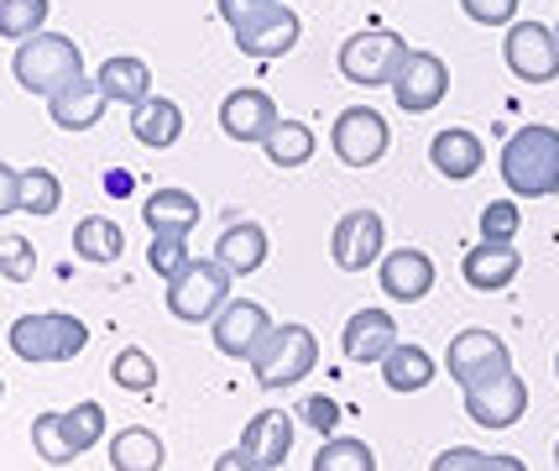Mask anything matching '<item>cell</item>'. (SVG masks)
Returning <instances> with one entry per match:
<instances>
[{
    "label": "cell",
    "mask_w": 559,
    "mask_h": 471,
    "mask_svg": "<svg viewBox=\"0 0 559 471\" xmlns=\"http://www.w3.org/2000/svg\"><path fill=\"white\" fill-rule=\"evenodd\" d=\"M319 367V341L309 325H277L262 351L251 356V377H257V388H293V382H304V377Z\"/></svg>",
    "instance_id": "3"
},
{
    "label": "cell",
    "mask_w": 559,
    "mask_h": 471,
    "mask_svg": "<svg viewBox=\"0 0 559 471\" xmlns=\"http://www.w3.org/2000/svg\"><path fill=\"white\" fill-rule=\"evenodd\" d=\"M377 278H382V294L397 298V304H418L424 294H435V262L429 251L418 247H397L377 262Z\"/></svg>",
    "instance_id": "17"
},
{
    "label": "cell",
    "mask_w": 559,
    "mask_h": 471,
    "mask_svg": "<svg viewBox=\"0 0 559 471\" xmlns=\"http://www.w3.org/2000/svg\"><path fill=\"white\" fill-rule=\"evenodd\" d=\"M105 105H110V99H105V90H99L95 79H79V84H69V90H58V95L48 99V116L58 131H90Z\"/></svg>",
    "instance_id": "24"
},
{
    "label": "cell",
    "mask_w": 559,
    "mask_h": 471,
    "mask_svg": "<svg viewBox=\"0 0 559 471\" xmlns=\"http://www.w3.org/2000/svg\"><path fill=\"white\" fill-rule=\"evenodd\" d=\"M330 148L341 157L345 168H371V163H382L392 148V126L382 110H371V105H350L335 116L330 126Z\"/></svg>",
    "instance_id": "7"
},
{
    "label": "cell",
    "mask_w": 559,
    "mask_h": 471,
    "mask_svg": "<svg viewBox=\"0 0 559 471\" xmlns=\"http://www.w3.org/2000/svg\"><path fill=\"white\" fill-rule=\"evenodd\" d=\"M146 262H152V273L157 278H178L189 262H194V251H189V231H152Z\"/></svg>",
    "instance_id": "32"
},
{
    "label": "cell",
    "mask_w": 559,
    "mask_h": 471,
    "mask_svg": "<svg viewBox=\"0 0 559 471\" xmlns=\"http://www.w3.org/2000/svg\"><path fill=\"white\" fill-rule=\"evenodd\" d=\"M465 414L481 424V429H512V424L528 414V382L512 373H497L476 388H465Z\"/></svg>",
    "instance_id": "13"
},
{
    "label": "cell",
    "mask_w": 559,
    "mask_h": 471,
    "mask_svg": "<svg viewBox=\"0 0 559 471\" xmlns=\"http://www.w3.org/2000/svg\"><path fill=\"white\" fill-rule=\"evenodd\" d=\"M230 304V268L219 257H194L178 278H168V315L183 325L215 320Z\"/></svg>",
    "instance_id": "4"
},
{
    "label": "cell",
    "mask_w": 559,
    "mask_h": 471,
    "mask_svg": "<svg viewBox=\"0 0 559 471\" xmlns=\"http://www.w3.org/2000/svg\"><path fill=\"white\" fill-rule=\"evenodd\" d=\"M382 247H388V225L377 210H345L335 221V236H330V257L341 273H366L382 262Z\"/></svg>",
    "instance_id": "11"
},
{
    "label": "cell",
    "mask_w": 559,
    "mask_h": 471,
    "mask_svg": "<svg viewBox=\"0 0 559 471\" xmlns=\"http://www.w3.org/2000/svg\"><path fill=\"white\" fill-rule=\"evenodd\" d=\"M131 137L152 152H168L178 137H183V110H178V99L168 95H152L146 105L131 110Z\"/></svg>",
    "instance_id": "23"
},
{
    "label": "cell",
    "mask_w": 559,
    "mask_h": 471,
    "mask_svg": "<svg viewBox=\"0 0 559 471\" xmlns=\"http://www.w3.org/2000/svg\"><path fill=\"white\" fill-rule=\"evenodd\" d=\"M11 74H16V84L26 95L52 99L58 90H69V84L84 79V48L73 37H63V32H37V37L16 43Z\"/></svg>",
    "instance_id": "1"
},
{
    "label": "cell",
    "mask_w": 559,
    "mask_h": 471,
    "mask_svg": "<svg viewBox=\"0 0 559 471\" xmlns=\"http://www.w3.org/2000/svg\"><path fill=\"white\" fill-rule=\"evenodd\" d=\"M16 210H22V174L0 163V215H16Z\"/></svg>",
    "instance_id": "42"
},
{
    "label": "cell",
    "mask_w": 559,
    "mask_h": 471,
    "mask_svg": "<svg viewBox=\"0 0 559 471\" xmlns=\"http://www.w3.org/2000/svg\"><path fill=\"white\" fill-rule=\"evenodd\" d=\"M314 471H377V456L356 435H330L314 456Z\"/></svg>",
    "instance_id": "30"
},
{
    "label": "cell",
    "mask_w": 559,
    "mask_h": 471,
    "mask_svg": "<svg viewBox=\"0 0 559 471\" xmlns=\"http://www.w3.org/2000/svg\"><path fill=\"white\" fill-rule=\"evenodd\" d=\"M555 32H559V26H555Z\"/></svg>",
    "instance_id": "50"
},
{
    "label": "cell",
    "mask_w": 559,
    "mask_h": 471,
    "mask_svg": "<svg viewBox=\"0 0 559 471\" xmlns=\"http://www.w3.org/2000/svg\"><path fill=\"white\" fill-rule=\"evenodd\" d=\"M163 461H168L163 440L142 424H126L121 435H110V467L116 471H163Z\"/></svg>",
    "instance_id": "27"
},
{
    "label": "cell",
    "mask_w": 559,
    "mask_h": 471,
    "mask_svg": "<svg viewBox=\"0 0 559 471\" xmlns=\"http://www.w3.org/2000/svg\"><path fill=\"white\" fill-rule=\"evenodd\" d=\"M429 163H435L450 184H465V178L481 174L487 148H481V137H476V131H465V126H444L435 142H429Z\"/></svg>",
    "instance_id": "19"
},
{
    "label": "cell",
    "mask_w": 559,
    "mask_h": 471,
    "mask_svg": "<svg viewBox=\"0 0 559 471\" xmlns=\"http://www.w3.org/2000/svg\"><path fill=\"white\" fill-rule=\"evenodd\" d=\"M236 32V48L246 52V58H283V52L298 48V32H304V22H298V11H288L283 0L277 5H257L246 22L230 26Z\"/></svg>",
    "instance_id": "14"
},
{
    "label": "cell",
    "mask_w": 559,
    "mask_h": 471,
    "mask_svg": "<svg viewBox=\"0 0 559 471\" xmlns=\"http://www.w3.org/2000/svg\"><path fill=\"white\" fill-rule=\"evenodd\" d=\"M512 367V351L502 335H491V330H461L450 351H444V373L455 377L461 388H476V382H487V377L508 373Z\"/></svg>",
    "instance_id": "12"
},
{
    "label": "cell",
    "mask_w": 559,
    "mask_h": 471,
    "mask_svg": "<svg viewBox=\"0 0 559 471\" xmlns=\"http://www.w3.org/2000/svg\"><path fill=\"white\" fill-rule=\"evenodd\" d=\"M435 356L414 341H397V346L382 356V382H388L392 393H424L429 382H435Z\"/></svg>",
    "instance_id": "25"
},
{
    "label": "cell",
    "mask_w": 559,
    "mask_h": 471,
    "mask_svg": "<svg viewBox=\"0 0 559 471\" xmlns=\"http://www.w3.org/2000/svg\"><path fill=\"white\" fill-rule=\"evenodd\" d=\"M95 84L105 90V99H116V105H146L152 99V69H146V58H131V52H116V58H105L99 63Z\"/></svg>",
    "instance_id": "22"
},
{
    "label": "cell",
    "mask_w": 559,
    "mask_h": 471,
    "mask_svg": "<svg viewBox=\"0 0 559 471\" xmlns=\"http://www.w3.org/2000/svg\"><path fill=\"white\" fill-rule=\"evenodd\" d=\"M73 251L84 262H116L126 251V231L110 215H84V221L73 225Z\"/></svg>",
    "instance_id": "28"
},
{
    "label": "cell",
    "mask_w": 559,
    "mask_h": 471,
    "mask_svg": "<svg viewBox=\"0 0 559 471\" xmlns=\"http://www.w3.org/2000/svg\"><path fill=\"white\" fill-rule=\"evenodd\" d=\"M32 273H37V247L26 236H0V278L26 283Z\"/></svg>",
    "instance_id": "37"
},
{
    "label": "cell",
    "mask_w": 559,
    "mask_h": 471,
    "mask_svg": "<svg viewBox=\"0 0 559 471\" xmlns=\"http://www.w3.org/2000/svg\"><path fill=\"white\" fill-rule=\"evenodd\" d=\"M288 450H293V414H283V409H262L257 420H246L241 456L251 461V467L277 471L283 461H288Z\"/></svg>",
    "instance_id": "18"
},
{
    "label": "cell",
    "mask_w": 559,
    "mask_h": 471,
    "mask_svg": "<svg viewBox=\"0 0 559 471\" xmlns=\"http://www.w3.org/2000/svg\"><path fill=\"white\" fill-rule=\"evenodd\" d=\"M63 204V184L52 168H26L22 174V210L26 215H58Z\"/></svg>",
    "instance_id": "35"
},
{
    "label": "cell",
    "mask_w": 559,
    "mask_h": 471,
    "mask_svg": "<svg viewBox=\"0 0 559 471\" xmlns=\"http://www.w3.org/2000/svg\"><path fill=\"white\" fill-rule=\"evenodd\" d=\"M0 398H5V377H0Z\"/></svg>",
    "instance_id": "48"
},
{
    "label": "cell",
    "mask_w": 559,
    "mask_h": 471,
    "mask_svg": "<svg viewBox=\"0 0 559 471\" xmlns=\"http://www.w3.org/2000/svg\"><path fill=\"white\" fill-rule=\"evenodd\" d=\"M215 471H262V467H251V461L241 456V446H236V450H225V456H219Z\"/></svg>",
    "instance_id": "44"
},
{
    "label": "cell",
    "mask_w": 559,
    "mask_h": 471,
    "mask_svg": "<svg viewBox=\"0 0 559 471\" xmlns=\"http://www.w3.org/2000/svg\"><path fill=\"white\" fill-rule=\"evenodd\" d=\"M555 467H559V446H555Z\"/></svg>",
    "instance_id": "49"
},
{
    "label": "cell",
    "mask_w": 559,
    "mask_h": 471,
    "mask_svg": "<svg viewBox=\"0 0 559 471\" xmlns=\"http://www.w3.org/2000/svg\"><path fill=\"white\" fill-rule=\"evenodd\" d=\"M63 435H69V446L84 456V450H95L105 440V409H99L95 398H84V403H73L69 414H63Z\"/></svg>",
    "instance_id": "34"
},
{
    "label": "cell",
    "mask_w": 559,
    "mask_h": 471,
    "mask_svg": "<svg viewBox=\"0 0 559 471\" xmlns=\"http://www.w3.org/2000/svg\"><path fill=\"white\" fill-rule=\"evenodd\" d=\"M403 58H408V43L397 37V32H382V26H366L356 37H345L341 43V74L350 84H366V90H377V84H388L397 79L403 69Z\"/></svg>",
    "instance_id": "6"
},
{
    "label": "cell",
    "mask_w": 559,
    "mask_h": 471,
    "mask_svg": "<svg viewBox=\"0 0 559 471\" xmlns=\"http://www.w3.org/2000/svg\"><path fill=\"white\" fill-rule=\"evenodd\" d=\"M110 377H116V388H126V393H152L157 388V362L142 346H121L116 362H110Z\"/></svg>",
    "instance_id": "33"
},
{
    "label": "cell",
    "mask_w": 559,
    "mask_h": 471,
    "mask_svg": "<svg viewBox=\"0 0 559 471\" xmlns=\"http://www.w3.org/2000/svg\"><path fill=\"white\" fill-rule=\"evenodd\" d=\"M272 330H277V325H272V315L257 304V298H230L215 320H210V341H215L219 356H230V362H251Z\"/></svg>",
    "instance_id": "9"
},
{
    "label": "cell",
    "mask_w": 559,
    "mask_h": 471,
    "mask_svg": "<svg viewBox=\"0 0 559 471\" xmlns=\"http://www.w3.org/2000/svg\"><path fill=\"white\" fill-rule=\"evenodd\" d=\"M304 424L319 429V435L330 440V435H335V424H341V403H335V398H304Z\"/></svg>",
    "instance_id": "40"
},
{
    "label": "cell",
    "mask_w": 559,
    "mask_h": 471,
    "mask_svg": "<svg viewBox=\"0 0 559 471\" xmlns=\"http://www.w3.org/2000/svg\"><path fill=\"white\" fill-rule=\"evenodd\" d=\"M518 225H523V210L512 199H491L487 210H481V242H512Z\"/></svg>",
    "instance_id": "38"
},
{
    "label": "cell",
    "mask_w": 559,
    "mask_h": 471,
    "mask_svg": "<svg viewBox=\"0 0 559 471\" xmlns=\"http://www.w3.org/2000/svg\"><path fill=\"white\" fill-rule=\"evenodd\" d=\"M444 95H450V63H444L439 52L408 48L403 69H397V79H392V99H397V110H408V116H429Z\"/></svg>",
    "instance_id": "10"
},
{
    "label": "cell",
    "mask_w": 559,
    "mask_h": 471,
    "mask_svg": "<svg viewBox=\"0 0 559 471\" xmlns=\"http://www.w3.org/2000/svg\"><path fill=\"white\" fill-rule=\"evenodd\" d=\"M32 450L48 461V467H69L79 450L69 446V435H63V414H37L32 420Z\"/></svg>",
    "instance_id": "36"
},
{
    "label": "cell",
    "mask_w": 559,
    "mask_h": 471,
    "mask_svg": "<svg viewBox=\"0 0 559 471\" xmlns=\"http://www.w3.org/2000/svg\"><path fill=\"white\" fill-rule=\"evenodd\" d=\"M487 467V456L481 450H471V446H450V450H439L435 461H429V471H481Z\"/></svg>",
    "instance_id": "41"
},
{
    "label": "cell",
    "mask_w": 559,
    "mask_h": 471,
    "mask_svg": "<svg viewBox=\"0 0 559 471\" xmlns=\"http://www.w3.org/2000/svg\"><path fill=\"white\" fill-rule=\"evenodd\" d=\"M283 121L267 90H230L219 99V131L230 142H267L272 126Z\"/></svg>",
    "instance_id": "15"
},
{
    "label": "cell",
    "mask_w": 559,
    "mask_h": 471,
    "mask_svg": "<svg viewBox=\"0 0 559 471\" xmlns=\"http://www.w3.org/2000/svg\"><path fill=\"white\" fill-rule=\"evenodd\" d=\"M397 346V320L388 309H356L345 320V335H341V351L345 362H361V367H382V356Z\"/></svg>",
    "instance_id": "16"
},
{
    "label": "cell",
    "mask_w": 559,
    "mask_h": 471,
    "mask_svg": "<svg viewBox=\"0 0 559 471\" xmlns=\"http://www.w3.org/2000/svg\"><path fill=\"white\" fill-rule=\"evenodd\" d=\"M555 377H559V351H555Z\"/></svg>",
    "instance_id": "47"
},
{
    "label": "cell",
    "mask_w": 559,
    "mask_h": 471,
    "mask_svg": "<svg viewBox=\"0 0 559 471\" xmlns=\"http://www.w3.org/2000/svg\"><path fill=\"white\" fill-rule=\"evenodd\" d=\"M502 184L512 199H549L559 189V131L555 126H518L502 148Z\"/></svg>",
    "instance_id": "2"
},
{
    "label": "cell",
    "mask_w": 559,
    "mask_h": 471,
    "mask_svg": "<svg viewBox=\"0 0 559 471\" xmlns=\"http://www.w3.org/2000/svg\"><path fill=\"white\" fill-rule=\"evenodd\" d=\"M199 199L189 189H152L142 199V221L146 231H194L199 225Z\"/></svg>",
    "instance_id": "26"
},
{
    "label": "cell",
    "mask_w": 559,
    "mask_h": 471,
    "mask_svg": "<svg viewBox=\"0 0 559 471\" xmlns=\"http://www.w3.org/2000/svg\"><path fill=\"white\" fill-rule=\"evenodd\" d=\"M481 471H528V467H523L518 456H487V467Z\"/></svg>",
    "instance_id": "45"
},
{
    "label": "cell",
    "mask_w": 559,
    "mask_h": 471,
    "mask_svg": "<svg viewBox=\"0 0 559 471\" xmlns=\"http://www.w3.org/2000/svg\"><path fill=\"white\" fill-rule=\"evenodd\" d=\"M267 231L257 221H230L225 231H219V242H215V257L230 268V278H251V273H262V262H267Z\"/></svg>",
    "instance_id": "21"
},
{
    "label": "cell",
    "mask_w": 559,
    "mask_h": 471,
    "mask_svg": "<svg viewBox=\"0 0 559 471\" xmlns=\"http://www.w3.org/2000/svg\"><path fill=\"white\" fill-rule=\"evenodd\" d=\"M84 346H90V330H84V320L58 315V309L22 315V320L11 325V351H16L22 362H32V367H43V362H73Z\"/></svg>",
    "instance_id": "5"
},
{
    "label": "cell",
    "mask_w": 559,
    "mask_h": 471,
    "mask_svg": "<svg viewBox=\"0 0 559 471\" xmlns=\"http://www.w3.org/2000/svg\"><path fill=\"white\" fill-rule=\"evenodd\" d=\"M523 268V257L512 242H481L476 251H465L461 257V278L476 289V294H497V289H508L512 278Z\"/></svg>",
    "instance_id": "20"
},
{
    "label": "cell",
    "mask_w": 559,
    "mask_h": 471,
    "mask_svg": "<svg viewBox=\"0 0 559 471\" xmlns=\"http://www.w3.org/2000/svg\"><path fill=\"white\" fill-rule=\"evenodd\" d=\"M105 189H116V195H126V189H131V178H126V174H110V178H105Z\"/></svg>",
    "instance_id": "46"
},
{
    "label": "cell",
    "mask_w": 559,
    "mask_h": 471,
    "mask_svg": "<svg viewBox=\"0 0 559 471\" xmlns=\"http://www.w3.org/2000/svg\"><path fill=\"white\" fill-rule=\"evenodd\" d=\"M461 11L476 26H512V16H518V0H461Z\"/></svg>",
    "instance_id": "39"
},
{
    "label": "cell",
    "mask_w": 559,
    "mask_h": 471,
    "mask_svg": "<svg viewBox=\"0 0 559 471\" xmlns=\"http://www.w3.org/2000/svg\"><path fill=\"white\" fill-rule=\"evenodd\" d=\"M502 58L523 84H555L559 79V32L544 22H512L502 37Z\"/></svg>",
    "instance_id": "8"
},
{
    "label": "cell",
    "mask_w": 559,
    "mask_h": 471,
    "mask_svg": "<svg viewBox=\"0 0 559 471\" xmlns=\"http://www.w3.org/2000/svg\"><path fill=\"white\" fill-rule=\"evenodd\" d=\"M262 152L272 157V168H304L314 157V131L304 121H277L272 137L262 142Z\"/></svg>",
    "instance_id": "29"
},
{
    "label": "cell",
    "mask_w": 559,
    "mask_h": 471,
    "mask_svg": "<svg viewBox=\"0 0 559 471\" xmlns=\"http://www.w3.org/2000/svg\"><path fill=\"white\" fill-rule=\"evenodd\" d=\"M48 0H0V37L5 43H26L48 26Z\"/></svg>",
    "instance_id": "31"
},
{
    "label": "cell",
    "mask_w": 559,
    "mask_h": 471,
    "mask_svg": "<svg viewBox=\"0 0 559 471\" xmlns=\"http://www.w3.org/2000/svg\"><path fill=\"white\" fill-rule=\"evenodd\" d=\"M257 5H277V0H219V22L236 26V22H246Z\"/></svg>",
    "instance_id": "43"
}]
</instances>
